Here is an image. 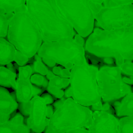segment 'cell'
<instances>
[{"instance_id":"6da1fadb","label":"cell","mask_w":133,"mask_h":133,"mask_svg":"<svg viewBox=\"0 0 133 133\" xmlns=\"http://www.w3.org/2000/svg\"><path fill=\"white\" fill-rule=\"evenodd\" d=\"M84 49L96 58H112L119 67L125 61H132L133 27L110 31L94 28Z\"/></svg>"},{"instance_id":"60d3db41","label":"cell","mask_w":133,"mask_h":133,"mask_svg":"<svg viewBox=\"0 0 133 133\" xmlns=\"http://www.w3.org/2000/svg\"><path fill=\"white\" fill-rule=\"evenodd\" d=\"M104 1L105 0H88V2L96 4V5H102Z\"/></svg>"},{"instance_id":"f35d334b","label":"cell","mask_w":133,"mask_h":133,"mask_svg":"<svg viewBox=\"0 0 133 133\" xmlns=\"http://www.w3.org/2000/svg\"><path fill=\"white\" fill-rule=\"evenodd\" d=\"M62 82L63 88H66L70 84V78H62Z\"/></svg>"},{"instance_id":"4dcf8cb0","label":"cell","mask_w":133,"mask_h":133,"mask_svg":"<svg viewBox=\"0 0 133 133\" xmlns=\"http://www.w3.org/2000/svg\"><path fill=\"white\" fill-rule=\"evenodd\" d=\"M66 133H91L89 130L87 129V128L82 127V128L76 129L71 130V131H68Z\"/></svg>"},{"instance_id":"4fadbf2b","label":"cell","mask_w":133,"mask_h":133,"mask_svg":"<svg viewBox=\"0 0 133 133\" xmlns=\"http://www.w3.org/2000/svg\"><path fill=\"white\" fill-rule=\"evenodd\" d=\"M18 107L15 92L10 94L6 88L0 87V123L12 117L16 113Z\"/></svg>"},{"instance_id":"4316f807","label":"cell","mask_w":133,"mask_h":133,"mask_svg":"<svg viewBox=\"0 0 133 133\" xmlns=\"http://www.w3.org/2000/svg\"><path fill=\"white\" fill-rule=\"evenodd\" d=\"M105 103L103 104L102 105V110L101 111H105L107 112L108 113H110V114H113L114 115L115 114V112H114V108L112 107L111 105H110L109 103L107 102H104Z\"/></svg>"},{"instance_id":"5b68a950","label":"cell","mask_w":133,"mask_h":133,"mask_svg":"<svg viewBox=\"0 0 133 133\" xmlns=\"http://www.w3.org/2000/svg\"><path fill=\"white\" fill-rule=\"evenodd\" d=\"M98 69L87 62L75 65L71 68L70 77L71 97L80 105L88 107L101 101L96 79Z\"/></svg>"},{"instance_id":"ba28073f","label":"cell","mask_w":133,"mask_h":133,"mask_svg":"<svg viewBox=\"0 0 133 133\" xmlns=\"http://www.w3.org/2000/svg\"><path fill=\"white\" fill-rule=\"evenodd\" d=\"M96 79L101 100L110 105L132 92L131 87L122 80L120 69L117 66H101Z\"/></svg>"},{"instance_id":"f1b7e54d","label":"cell","mask_w":133,"mask_h":133,"mask_svg":"<svg viewBox=\"0 0 133 133\" xmlns=\"http://www.w3.org/2000/svg\"><path fill=\"white\" fill-rule=\"evenodd\" d=\"M65 100H66V98L63 97H62V98H61V99L60 100H58V101H56L55 103L54 102L53 103L52 105H53V109H54V111L55 110H57V109H58L59 107H61L63 105Z\"/></svg>"},{"instance_id":"9a60e30c","label":"cell","mask_w":133,"mask_h":133,"mask_svg":"<svg viewBox=\"0 0 133 133\" xmlns=\"http://www.w3.org/2000/svg\"><path fill=\"white\" fill-rule=\"evenodd\" d=\"M115 114L118 117L133 116V94L129 92L112 103Z\"/></svg>"},{"instance_id":"d590c367","label":"cell","mask_w":133,"mask_h":133,"mask_svg":"<svg viewBox=\"0 0 133 133\" xmlns=\"http://www.w3.org/2000/svg\"><path fill=\"white\" fill-rule=\"evenodd\" d=\"M62 68L61 66H55L53 69V73L56 75H58V77L60 76L61 74V71L62 70Z\"/></svg>"},{"instance_id":"9c48e42d","label":"cell","mask_w":133,"mask_h":133,"mask_svg":"<svg viewBox=\"0 0 133 133\" xmlns=\"http://www.w3.org/2000/svg\"><path fill=\"white\" fill-rule=\"evenodd\" d=\"M89 3L94 18L101 29L107 31L133 27V5L104 6Z\"/></svg>"},{"instance_id":"52a82bcc","label":"cell","mask_w":133,"mask_h":133,"mask_svg":"<svg viewBox=\"0 0 133 133\" xmlns=\"http://www.w3.org/2000/svg\"><path fill=\"white\" fill-rule=\"evenodd\" d=\"M63 16L78 35L87 37L94 28L95 19L88 0H53Z\"/></svg>"},{"instance_id":"3957f363","label":"cell","mask_w":133,"mask_h":133,"mask_svg":"<svg viewBox=\"0 0 133 133\" xmlns=\"http://www.w3.org/2000/svg\"><path fill=\"white\" fill-rule=\"evenodd\" d=\"M5 15L8 19V41L29 58L33 57L42 44V39L26 5Z\"/></svg>"},{"instance_id":"83f0119b","label":"cell","mask_w":133,"mask_h":133,"mask_svg":"<svg viewBox=\"0 0 133 133\" xmlns=\"http://www.w3.org/2000/svg\"><path fill=\"white\" fill-rule=\"evenodd\" d=\"M40 96H41L42 98L44 100V101H45V103H46V105H52L53 103L54 102V99H53V97H52V96L50 94H42Z\"/></svg>"},{"instance_id":"ac0fdd59","label":"cell","mask_w":133,"mask_h":133,"mask_svg":"<svg viewBox=\"0 0 133 133\" xmlns=\"http://www.w3.org/2000/svg\"><path fill=\"white\" fill-rule=\"evenodd\" d=\"M26 0H0V13L14 12L17 8L25 5Z\"/></svg>"},{"instance_id":"836d02e7","label":"cell","mask_w":133,"mask_h":133,"mask_svg":"<svg viewBox=\"0 0 133 133\" xmlns=\"http://www.w3.org/2000/svg\"><path fill=\"white\" fill-rule=\"evenodd\" d=\"M70 75H71V72H70V70H68L66 68H63L62 71H61V74L59 77L61 78H70Z\"/></svg>"},{"instance_id":"d6986e66","label":"cell","mask_w":133,"mask_h":133,"mask_svg":"<svg viewBox=\"0 0 133 133\" xmlns=\"http://www.w3.org/2000/svg\"><path fill=\"white\" fill-rule=\"evenodd\" d=\"M118 132L133 133V116H124L118 120Z\"/></svg>"},{"instance_id":"277c9868","label":"cell","mask_w":133,"mask_h":133,"mask_svg":"<svg viewBox=\"0 0 133 133\" xmlns=\"http://www.w3.org/2000/svg\"><path fill=\"white\" fill-rule=\"evenodd\" d=\"M93 112L80 105L71 97L66 99L63 105L55 110L49 119L45 133H66L76 129H88L92 120Z\"/></svg>"},{"instance_id":"7c38bea8","label":"cell","mask_w":133,"mask_h":133,"mask_svg":"<svg viewBox=\"0 0 133 133\" xmlns=\"http://www.w3.org/2000/svg\"><path fill=\"white\" fill-rule=\"evenodd\" d=\"M88 130L91 133H119L118 119L105 111L92 112V120Z\"/></svg>"},{"instance_id":"2e32d148","label":"cell","mask_w":133,"mask_h":133,"mask_svg":"<svg viewBox=\"0 0 133 133\" xmlns=\"http://www.w3.org/2000/svg\"><path fill=\"white\" fill-rule=\"evenodd\" d=\"M16 49L5 38H0V66L14 61Z\"/></svg>"},{"instance_id":"8992f818","label":"cell","mask_w":133,"mask_h":133,"mask_svg":"<svg viewBox=\"0 0 133 133\" xmlns=\"http://www.w3.org/2000/svg\"><path fill=\"white\" fill-rule=\"evenodd\" d=\"M37 54L41 58L52 60L56 64L70 70L75 65L87 62L84 47L74 38L55 42H44Z\"/></svg>"},{"instance_id":"8d00e7d4","label":"cell","mask_w":133,"mask_h":133,"mask_svg":"<svg viewBox=\"0 0 133 133\" xmlns=\"http://www.w3.org/2000/svg\"><path fill=\"white\" fill-rule=\"evenodd\" d=\"M64 97L65 98H70V97H71V88H70V86L69 87H68L65 91L64 92Z\"/></svg>"},{"instance_id":"cb8c5ba5","label":"cell","mask_w":133,"mask_h":133,"mask_svg":"<svg viewBox=\"0 0 133 133\" xmlns=\"http://www.w3.org/2000/svg\"><path fill=\"white\" fill-rule=\"evenodd\" d=\"M8 19L5 14L0 13V38H5L7 35Z\"/></svg>"},{"instance_id":"d6a6232c","label":"cell","mask_w":133,"mask_h":133,"mask_svg":"<svg viewBox=\"0 0 133 133\" xmlns=\"http://www.w3.org/2000/svg\"><path fill=\"white\" fill-rule=\"evenodd\" d=\"M53 112H54V109H53V107L52 105H47L46 107V116L47 118L48 119L51 117V116L53 115Z\"/></svg>"},{"instance_id":"484cf974","label":"cell","mask_w":133,"mask_h":133,"mask_svg":"<svg viewBox=\"0 0 133 133\" xmlns=\"http://www.w3.org/2000/svg\"><path fill=\"white\" fill-rule=\"evenodd\" d=\"M47 90L50 94L51 95L53 96L54 97H57L58 99H61L64 97V91L62 90V89H58V88H54L51 86L48 85L47 87Z\"/></svg>"},{"instance_id":"ffe728a7","label":"cell","mask_w":133,"mask_h":133,"mask_svg":"<svg viewBox=\"0 0 133 133\" xmlns=\"http://www.w3.org/2000/svg\"><path fill=\"white\" fill-rule=\"evenodd\" d=\"M34 57H35L34 63L32 64V65H30L32 68V71H35V73H37L40 75H45L48 73V69L43 62L42 58L39 57L37 53H36Z\"/></svg>"},{"instance_id":"1f68e13d","label":"cell","mask_w":133,"mask_h":133,"mask_svg":"<svg viewBox=\"0 0 133 133\" xmlns=\"http://www.w3.org/2000/svg\"><path fill=\"white\" fill-rule=\"evenodd\" d=\"M43 62L49 68H53L54 66H55L56 62L55 61H52V60L48 59V58H42Z\"/></svg>"},{"instance_id":"5bb4252c","label":"cell","mask_w":133,"mask_h":133,"mask_svg":"<svg viewBox=\"0 0 133 133\" xmlns=\"http://www.w3.org/2000/svg\"><path fill=\"white\" fill-rule=\"evenodd\" d=\"M0 133H30V130L25 123L24 116L17 112L8 121L0 123Z\"/></svg>"},{"instance_id":"ab89813d","label":"cell","mask_w":133,"mask_h":133,"mask_svg":"<svg viewBox=\"0 0 133 133\" xmlns=\"http://www.w3.org/2000/svg\"><path fill=\"white\" fill-rule=\"evenodd\" d=\"M6 66V68H7L9 70H10V71H12V72L16 73V68L15 66L12 64V62H9V63L7 64Z\"/></svg>"},{"instance_id":"e575fe53","label":"cell","mask_w":133,"mask_h":133,"mask_svg":"<svg viewBox=\"0 0 133 133\" xmlns=\"http://www.w3.org/2000/svg\"><path fill=\"white\" fill-rule=\"evenodd\" d=\"M122 80L125 83L127 84H130V85H132L133 83V79L132 77H130L127 76H124V75H122Z\"/></svg>"},{"instance_id":"8fae6325","label":"cell","mask_w":133,"mask_h":133,"mask_svg":"<svg viewBox=\"0 0 133 133\" xmlns=\"http://www.w3.org/2000/svg\"><path fill=\"white\" fill-rule=\"evenodd\" d=\"M46 103L41 96H34L31 99L29 114L25 123L30 133L44 132L49 122L46 116Z\"/></svg>"},{"instance_id":"7a4b0ae2","label":"cell","mask_w":133,"mask_h":133,"mask_svg":"<svg viewBox=\"0 0 133 133\" xmlns=\"http://www.w3.org/2000/svg\"><path fill=\"white\" fill-rule=\"evenodd\" d=\"M25 5L42 41L55 42L74 38L75 30L61 14L53 0H26Z\"/></svg>"},{"instance_id":"f546056e","label":"cell","mask_w":133,"mask_h":133,"mask_svg":"<svg viewBox=\"0 0 133 133\" xmlns=\"http://www.w3.org/2000/svg\"><path fill=\"white\" fill-rule=\"evenodd\" d=\"M102 105L103 103L101 101H99L98 103L96 104H94V105H91L92 107V109H90L92 112L94 111H101L102 110Z\"/></svg>"},{"instance_id":"74e56055","label":"cell","mask_w":133,"mask_h":133,"mask_svg":"<svg viewBox=\"0 0 133 133\" xmlns=\"http://www.w3.org/2000/svg\"><path fill=\"white\" fill-rule=\"evenodd\" d=\"M74 39H75V40H76L78 43H79V44H81L82 45H83V46H84V39H83V37H82L81 36H80V35H78L77 34V35H75Z\"/></svg>"},{"instance_id":"e0dca14e","label":"cell","mask_w":133,"mask_h":133,"mask_svg":"<svg viewBox=\"0 0 133 133\" xmlns=\"http://www.w3.org/2000/svg\"><path fill=\"white\" fill-rule=\"evenodd\" d=\"M0 87L16 90V73L12 72L5 66H0Z\"/></svg>"},{"instance_id":"d4e9b609","label":"cell","mask_w":133,"mask_h":133,"mask_svg":"<svg viewBox=\"0 0 133 133\" xmlns=\"http://www.w3.org/2000/svg\"><path fill=\"white\" fill-rule=\"evenodd\" d=\"M29 58L27 57H26L25 55L23 54L22 52H20L18 50H16V53L15 56H14V61H15L16 62L17 64H18V66H25L26 63L29 61Z\"/></svg>"},{"instance_id":"603a6c76","label":"cell","mask_w":133,"mask_h":133,"mask_svg":"<svg viewBox=\"0 0 133 133\" xmlns=\"http://www.w3.org/2000/svg\"><path fill=\"white\" fill-rule=\"evenodd\" d=\"M133 0H105L102 5L104 6L112 7V6H118L121 5L132 4Z\"/></svg>"},{"instance_id":"30bf717a","label":"cell","mask_w":133,"mask_h":133,"mask_svg":"<svg viewBox=\"0 0 133 133\" xmlns=\"http://www.w3.org/2000/svg\"><path fill=\"white\" fill-rule=\"evenodd\" d=\"M18 77L16 80V98L18 104L19 112L24 117H28L31 108V100L32 96V86L30 81L32 74L30 65L18 68Z\"/></svg>"},{"instance_id":"7402d4cb","label":"cell","mask_w":133,"mask_h":133,"mask_svg":"<svg viewBox=\"0 0 133 133\" xmlns=\"http://www.w3.org/2000/svg\"><path fill=\"white\" fill-rule=\"evenodd\" d=\"M122 75L124 76L133 77V64L132 61H125V62L119 66Z\"/></svg>"},{"instance_id":"44dd1931","label":"cell","mask_w":133,"mask_h":133,"mask_svg":"<svg viewBox=\"0 0 133 133\" xmlns=\"http://www.w3.org/2000/svg\"><path fill=\"white\" fill-rule=\"evenodd\" d=\"M30 81L31 84L40 88H42L44 90H46L49 83V81L45 77H44V75H40L39 74H35L33 75L32 74L30 77Z\"/></svg>"}]
</instances>
